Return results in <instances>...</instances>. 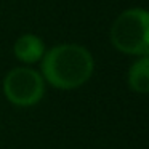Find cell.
<instances>
[{"label":"cell","instance_id":"obj_1","mask_svg":"<svg viewBox=\"0 0 149 149\" xmlns=\"http://www.w3.org/2000/svg\"><path fill=\"white\" fill-rule=\"evenodd\" d=\"M42 58L43 77L59 90H74L84 85L95 69L90 52L75 43L53 47Z\"/></svg>","mask_w":149,"mask_h":149},{"label":"cell","instance_id":"obj_2","mask_svg":"<svg viewBox=\"0 0 149 149\" xmlns=\"http://www.w3.org/2000/svg\"><path fill=\"white\" fill-rule=\"evenodd\" d=\"M111 42L125 55H149V11L130 8L120 13L111 26Z\"/></svg>","mask_w":149,"mask_h":149},{"label":"cell","instance_id":"obj_3","mask_svg":"<svg viewBox=\"0 0 149 149\" xmlns=\"http://www.w3.org/2000/svg\"><path fill=\"white\" fill-rule=\"evenodd\" d=\"M3 93L15 106H34L42 100L45 93L43 79L31 68H15L3 80Z\"/></svg>","mask_w":149,"mask_h":149},{"label":"cell","instance_id":"obj_4","mask_svg":"<svg viewBox=\"0 0 149 149\" xmlns=\"http://www.w3.org/2000/svg\"><path fill=\"white\" fill-rule=\"evenodd\" d=\"M15 56L23 63H36L45 55V45L34 34H24L16 40L13 47Z\"/></svg>","mask_w":149,"mask_h":149},{"label":"cell","instance_id":"obj_5","mask_svg":"<svg viewBox=\"0 0 149 149\" xmlns=\"http://www.w3.org/2000/svg\"><path fill=\"white\" fill-rule=\"evenodd\" d=\"M128 87L136 93H149V55L139 56L128 69Z\"/></svg>","mask_w":149,"mask_h":149}]
</instances>
